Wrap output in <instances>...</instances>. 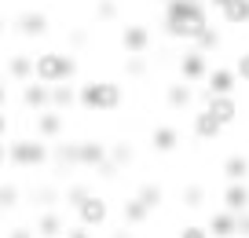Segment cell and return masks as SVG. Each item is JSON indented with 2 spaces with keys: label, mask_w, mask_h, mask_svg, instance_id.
<instances>
[{
  "label": "cell",
  "mask_w": 249,
  "mask_h": 238,
  "mask_svg": "<svg viewBox=\"0 0 249 238\" xmlns=\"http://www.w3.org/2000/svg\"><path fill=\"white\" fill-rule=\"evenodd\" d=\"M161 26L172 40H191L209 26V4L205 0H165Z\"/></svg>",
  "instance_id": "1"
},
{
  "label": "cell",
  "mask_w": 249,
  "mask_h": 238,
  "mask_svg": "<svg viewBox=\"0 0 249 238\" xmlns=\"http://www.w3.org/2000/svg\"><path fill=\"white\" fill-rule=\"evenodd\" d=\"M121 85L117 81H85L77 85V103L85 110H99V114H114L121 107Z\"/></svg>",
  "instance_id": "2"
},
{
  "label": "cell",
  "mask_w": 249,
  "mask_h": 238,
  "mask_svg": "<svg viewBox=\"0 0 249 238\" xmlns=\"http://www.w3.org/2000/svg\"><path fill=\"white\" fill-rule=\"evenodd\" d=\"M73 73H77V59L70 52H44L33 59V81H40V85L73 81Z\"/></svg>",
  "instance_id": "3"
},
{
  "label": "cell",
  "mask_w": 249,
  "mask_h": 238,
  "mask_svg": "<svg viewBox=\"0 0 249 238\" xmlns=\"http://www.w3.org/2000/svg\"><path fill=\"white\" fill-rule=\"evenodd\" d=\"M48 158H52V146L44 139H15L8 146V162L15 169H40L48 165Z\"/></svg>",
  "instance_id": "4"
},
{
  "label": "cell",
  "mask_w": 249,
  "mask_h": 238,
  "mask_svg": "<svg viewBox=\"0 0 249 238\" xmlns=\"http://www.w3.org/2000/svg\"><path fill=\"white\" fill-rule=\"evenodd\" d=\"M73 213H77V223H85V227L99 231V227H107V223H110V201L103 198V194L92 191L77 209H73Z\"/></svg>",
  "instance_id": "5"
},
{
  "label": "cell",
  "mask_w": 249,
  "mask_h": 238,
  "mask_svg": "<svg viewBox=\"0 0 249 238\" xmlns=\"http://www.w3.org/2000/svg\"><path fill=\"white\" fill-rule=\"evenodd\" d=\"M176 70H179V81H187V85H202L205 73H209V55H202L198 48H187V52L179 55Z\"/></svg>",
  "instance_id": "6"
},
{
  "label": "cell",
  "mask_w": 249,
  "mask_h": 238,
  "mask_svg": "<svg viewBox=\"0 0 249 238\" xmlns=\"http://www.w3.org/2000/svg\"><path fill=\"white\" fill-rule=\"evenodd\" d=\"M33 132H37V139H44V143L59 139L62 132H66V117H62V110H55V107L37 110V117H33Z\"/></svg>",
  "instance_id": "7"
},
{
  "label": "cell",
  "mask_w": 249,
  "mask_h": 238,
  "mask_svg": "<svg viewBox=\"0 0 249 238\" xmlns=\"http://www.w3.org/2000/svg\"><path fill=\"white\" fill-rule=\"evenodd\" d=\"M202 99H205V110H209L224 128H231V125L238 121L242 110H238V99H234V95H213V92H205Z\"/></svg>",
  "instance_id": "8"
},
{
  "label": "cell",
  "mask_w": 249,
  "mask_h": 238,
  "mask_svg": "<svg viewBox=\"0 0 249 238\" xmlns=\"http://www.w3.org/2000/svg\"><path fill=\"white\" fill-rule=\"evenodd\" d=\"M150 30L143 22H128L121 30V48H124V55H147L150 52Z\"/></svg>",
  "instance_id": "9"
},
{
  "label": "cell",
  "mask_w": 249,
  "mask_h": 238,
  "mask_svg": "<svg viewBox=\"0 0 249 238\" xmlns=\"http://www.w3.org/2000/svg\"><path fill=\"white\" fill-rule=\"evenodd\" d=\"M205 92L213 95H231L234 85H238V73H234V66H209V73H205Z\"/></svg>",
  "instance_id": "10"
},
{
  "label": "cell",
  "mask_w": 249,
  "mask_h": 238,
  "mask_svg": "<svg viewBox=\"0 0 249 238\" xmlns=\"http://www.w3.org/2000/svg\"><path fill=\"white\" fill-rule=\"evenodd\" d=\"M220 209H227V213H246L249 209V180H242V183H227L224 194H220Z\"/></svg>",
  "instance_id": "11"
},
{
  "label": "cell",
  "mask_w": 249,
  "mask_h": 238,
  "mask_svg": "<svg viewBox=\"0 0 249 238\" xmlns=\"http://www.w3.org/2000/svg\"><path fill=\"white\" fill-rule=\"evenodd\" d=\"M205 231H209L213 238H234L238 235V216L227 213V209H216V213L205 220Z\"/></svg>",
  "instance_id": "12"
},
{
  "label": "cell",
  "mask_w": 249,
  "mask_h": 238,
  "mask_svg": "<svg viewBox=\"0 0 249 238\" xmlns=\"http://www.w3.org/2000/svg\"><path fill=\"white\" fill-rule=\"evenodd\" d=\"M22 107L26 110H48V107H52V85L26 81V85H22Z\"/></svg>",
  "instance_id": "13"
},
{
  "label": "cell",
  "mask_w": 249,
  "mask_h": 238,
  "mask_svg": "<svg viewBox=\"0 0 249 238\" xmlns=\"http://www.w3.org/2000/svg\"><path fill=\"white\" fill-rule=\"evenodd\" d=\"M107 162V143L103 139H81L77 143V165L81 169H95Z\"/></svg>",
  "instance_id": "14"
},
{
  "label": "cell",
  "mask_w": 249,
  "mask_h": 238,
  "mask_svg": "<svg viewBox=\"0 0 249 238\" xmlns=\"http://www.w3.org/2000/svg\"><path fill=\"white\" fill-rule=\"evenodd\" d=\"M191 132H195L198 139H205V143H213V139H220V132H224V125L216 121V117L209 114V110H198L195 117H191Z\"/></svg>",
  "instance_id": "15"
},
{
  "label": "cell",
  "mask_w": 249,
  "mask_h": 238,
  "mask_svg": "<svg viewBox=\"0 0 249 238\" xmlns=\"http://www.w3.org/2000/svg\"><path fill=\"white\" fill-rule=\"evenodd\" d=\"M150 146H154L158 154H172L179 146V128L176 125H154V128H150Z\"/></svg>",
  "instance_id": "16"
},
{
  "label": "cell",
  "mask_w": 249,
  "mask_h": 238,
  "mask_svg": "<svg viewBox=\"0 0 249 238\" xmlns=\"http://www.w3.org/2000/svg\"><path fill=\"white\" fill-rule=\"evenodd\" d=\"M62 231H66V220H62L59 209H44V213L37 216V227H33V235L37 238H59Z\"/></svg>",
  "instance_id": "17"
},
{
  "label": "cell",
  "mask_w": 249,
  "mask_h": 238,
  "mask_svg": "<svg viewBox=\"0 0 249 238\" xmlns=\"http://www.w3.org/2000/svg\"><path fill=\"white\" fill-rule=\"evenodd\" d=\"M220 176H224V183H242V180H249V158L246 154H227L224 165H220Z\"/></svg>",
  "instance_id": "18"
},
{
  "label": "cell",
  "mask_w": 249,
  "mask_h": 238,
  "mask_svg": "<svg viewBox=\"0 0 249 238\" xmlns=\"http://www.w3.org/2000/svg\"><path fill=\"white\" fill-rule=\"evenodd\" d=\"M15 30L22 33V37H44L48 33V15L44 11H22V15L15 18Z\"/></svg>",
  "instance_id": "19"
},
{
  "label": "cell",
  "mask_w": 249,
  "mask_h": 238,
  "mask_svg": "<svg viewBox=\"0 0 249 238\" xmlns=\"http://www.w3.org/2000/svg\"><path fill=\"white\" fill-rule=\"evenodd\" d=\"M195 103V88L187 85V81H176V85L165 88V107L169 110H187Z\"/></svg>",
  "instance_id": "20"
},
{
  "label": "cell",
  "mask_w": 249,
  "mask_h": 238,
  "mask_svg": "<svg viewBox=\"0 0 249 238\" xmlns=\"http://www.w3.org/2000/svg\"><path fill=\"white\" fill-rule=\"evenodd\" d=\"M8 81H15V85L33 81V55H11L8 59Z\"/></svg>",
  "instance_id": "21"
},
{
  "label": "cell",
  "mask_w": 249,
  "mask_h": 238,
  "mask_svg": "<svg viewBox=\"0 0 249 238\" xmlns=\"http://www.w3.org/2000/svg\"><path fill=\"white\" fill-rule=\"evenodd\" d=\"M121 220H124V227H140V223H147V220H150V209L132 194V198L121 205Z\"/></svg>",
  "instance_id": "22"
},
{
  "label": "cell",
  "mask_w": 249,
  "mask_h": 238,
  "mask_svg": "<svg viewBox=\"0 0 249 238\" xmlns=\"http://www.w3.org/2000/svg\"><path fill=\"white\" fill-rule=\"evenodd\" d=\"M220 18L227 26H246L249 22V0H227L224 8H220Z\"/></svg>",
  "instance_id": "23"
},
{
  "label": "cell",
  "mask_w": 249,
  "mask_h": 238,
  "mask_svg": "<svg viewBox=\"0 0 249 238\" xmlns=\"http://www.w3.org/2000/svg\"><path fill=\"white\" fill-rule=\"evenodd\" d=\"M179 201H183V209L198 213V209H205V201H209V191H205V183H187L183 191H179Z\"/></svg>",
  "instance_id": "24"
},
{
  "label": "cell",
  "mask_w": 249,
  "mask_h": 238,
  "mask_svg": "<svg viewBox=\"0 0 249 238\" xmlns=\"http://www.w3.org/2000/svg\"><path fill=\"white\" fill-rule=\"evenodd\" d=\"M73 103H77V88H73L70 81L52 85V107H55V110H70Z\"/></svg>",
  "instance_id": "25"
},
{
  "label": "cell",
  "mask_w": 249,
  "mask_h": 238,
  "mask_svg": "<svg viewBox=\"0 0 249 238\" xmlns=\"http://www.w3.org/2000/svg\"><path fill=\"white\" fill-rule=\"evenodd\" d=\"M107 158L117 165V169H128V165L136 162V150H132V143H128V139H117L114 146H107Z\"/></svg>",
  "instance_id": "26"
},
{
  "label": "cell",
  "mask_w": 249,
  "mask_h": 238,
  "mask_svg": "<svg viewBox=\"0 0 249 238\" xmlns=\"http://www.w3.org/2000/svg\"><path fill=\"white\" fill-rule=\"evenodd\" d=\"M136 198L143 201V205L150 209V213H158V209L165 205V191L158 183H140V191H136Z\"/></svg>",
  "instance_id": "27"
},
{
  "label": "cell",
  "mask_w": 249,
  "mask_h": 238,
  "mask_svg": "<svg viewBox=\"0 0 249 238\" xmlns=\"http://www.w3.org/2000/svg\"><path fill=\"white\" fill-rule=\"evenodd\" d=\"M147 73H150L147 55H128V59H124V77H128V81H143Z\"/></svg>",
  "instance_id": "28"
},
{
  "label": "cell",
  "mask_w": 249,
  "mask_h": 238,
  "mask_svg": "<svg viewBox=\"0 0 249 238\" xmlns=\"http://www.w3.org/2000/svg\"><path fill=\"white\" fill-rule=\"evenodd\" d=\"M195 48H198L202 55L216 52V48H220V30H216V26H205V30H202V33L195 37Z\"/></svg>",
  "instance_id": "29"
},
{
  "label": "cell",
  "mask_w": 249,
  "mask_h": 238,
  "mask_svg": "<svg viewBox=\"0 0 249 238\" xmlns=\"http://www.w3.org/2000/svg\"><path fill=\"white\" fill-rule=\"evenodd\" d=\"M52 162L62 165V169H73V165H77V143H62V146H55V150H52Z\"/></svg>",
  "instance_id": "30"
},
{
  "label": "cell",
  "mask_w": 249,
  "mask_h": 238,
  "mask_svg": "<svg viewBox=\"0 0 249 238\" xmlns=\"http://www.w3.org/2000/svg\"><path fill=\"white\" fill-rule=\"evenodd\" d=\"M95 22H117V0H95Z\"/></svg>",
  "instance_id": "31"
},
{
  "label": "cell",
  "mask_w": 249,
  "mask_h": 238,
  "mask_svg": "<svg viewBox=\"0 0 249 238\" xmlns=\"http://www.w3.org/2000/svg\"><path fill=\"white\" fill-rule=\"evenodd\" d=\"M88 194H92V187H88V183H70V187H66V205L77 209L81 201L88 198Z\"/></svg>",
  "instance_id": "32"
},
{
  "label": "cell",
  "mask_w": 249,
  "mask_h": 238,
  "mask_svg": "<svg viewBox=\"0 0 249 238\" xmlns=\"http://www.w3.org/2000/svg\"><path fill=\"white\" fill-rule=\"evenodd\" d=\"M11 209H18V187H0V213H11Z\"/></svg>",
  "instance_id": "33"
},
{
  "label": "cell",
  "mask_w": 249,
  "mask_h": 238,
  "mask_svg": "<svg viewBox=\"0 0 249 238\" xmlns=\"http://www.w3.org/2000/svg\"><path fill=\"white\" fill-rule=\"evenodd\" d=\"M33 201H40L44 209H55L59 205V191L55 187H40V191H33Z\"/></svg>",
  "instance_id": "34"
},
{
  "label": "cell",
  "mask_w": 249,
  "mask_h": 238,
  "mask_svg": "<svg viewBox=\"0 0 249 238\" xmlns=\"http://www.w3.org/2000/svg\"><path fill=\"white\" fill-rule=\"evenodd\" d=\"M179 238H213V235L205 231V223H183V227H179Z\"/></svg>",
  "instance_id": "35"
},
{
  "label": "cell",
  "mask_w": 249,
  "mask_h": 238,
  "mask_svg": "<svg viewBox=\"0 0 249 238\" xmlns=\"http://www.w3.org/2000/svg\"><path fill=\"white\" fill-rule=\"evenodd\" d=\"M62 235H66V238H95L92 227H85V223H73V227H66Z\"/></svg>",
  "instance_id": "36"
},
{
  "label": "cell",
  "mask_w": 249,
  "mask_h": 238,
  "mask_svg": "<svg viewBox=\"0 0 249 238\" xmlns=\"http://www.w3.org/2000/svg\"><path fill=\"white\" fill-rule=\"evenodd\" d=\"M95 172H99V180H114V176H117V172H121V169H117V165H114V162H110V158H107V162H103V165H95Z\"/></svg>",
  "instance_id": "37"
},
{
  "label": "cell",
  "mask_w": 249,
  "mask_h": 238,
  "mask_svg": "<svg viewBox=\"0 0 249 238\" xmlns=\"http://www.w3.org/2000/svg\"><path fill=\"white\" fill-rule=\"evenodd\" d=\"M234 73H238L242 81H249V52H246V55H238V62H234Z\"/></svg>",
  "instance_id": "38"
},
{
  "label": "cell",
  "mask_w": 249,
  "mask_h": 238,
  "mask_svg": "<svg viewBox=\"0 0 249 238\" xmlns=\"http://www.w3.org/2000/svg\"><path fill=\"white\" fill-rule=\"evenodd\" d=\"M85 44H88V33L85 30H73L70 33V48H85Z\"/></svg>",
  "instance_id": "39"
},
{
  "label": "cell",
  "mask_w": 249,
  "mask_h": 238,
  "mask_svg": "<svg viewBox=\"0 0 249 238\" xmlns=\"http://www.w3.org/2000/svg\"><path fill=\"white\" fill-rule=\"evenodd\" d=\"M8 238H37V235H33V227H11Z\"/></svg>",
  "instance_id": "40"
},
{
  "label": "cell",
  "mask_w": 249,
  "mask_h": 238,
  "mask_svg": "<svg viewBox=\"0 0 249 238\" xmlns=\"http://www.w3.org/2000/svg\"><path fill=\"white\" fill-rule=\"evenodd\" d=\"M238 235L249 238V209H246V213H238Z\"/></svg>",
  "instance_id": "41"
},
{
  "label": "cell",
  "mask_w": 249,
  "mask_h": 238,
  "mask_svg": "<svg viewBox=\"0 0 249 238\" xmlns=\"http://www.w3.org/2000/svg\"><path fill=\"white\" fill-rule=\"evenodd\" d=\"M8 136V117H4V110H0V139Z\"/></svg>",
  "instance_id": "42"
},
{
  "label": "cell",
  "mask_w": 249,
  "mask_h": 238,
  "mask_svg": "<svg viewBox=\"0 0 249 238\" xmlns=\"http://www.w3.org/2000/svg\"><path fill=\"white\" fill-rule=\"evenodd\" d=\"M4 103H8V85L0 81V107H4Z\"/></svg>",
  "instance_id": "43"
},
{
  "label": "cell",
  "mask_w": 249,
  "mask_h": 238,
  "mask_svg": "<svg viewBox=\"0 0 249 238\" xmlns=\"http://www.w3.org/2000/svg\"><path fill=\"white\" fill-rule=\"evenodd\" d=\"M110 238H132V235H128V227H121V231H114Z\"/></svg>",
  "instance_id": "44"
},
{
  "label": "cell",
  "mask_w": 249,
  "mask_h": 238,
  "mask_svg": "<svg viewBox=\"0 0 249 238\" xmlns=\"http://www.w3.org/2000/svg\"><path fill=\"white\" fill-rule=\"evenodd\" d=\"M4 162H8V146L0 143V165H4Z\"/></svg>",
  "instance_id": "45"
},
{
  "label": "cell",
  "mask_w": 249,
  "mask_h": 238,
  "mask_svg": "<svg viewBox=\"0 0 249 238\" xmlns=\"http://www.w3.org/2000/svg\"><path fill=\"white\" fill-rule=\"evenodd\" d=\"M205 4H213V8L220 11V8H224V4H227V0H205Z\"/></svg>",
  "instance_id": "46"
},
{
  "label": "cell",
  "mask_w": 249,
  "mask_h": 238,
  "mask_svg": "<svg viewBox=\"0 0 249 238\" xmlns=\"http://www.w3.org/2000/svg\"><path fill=\"white\" fill-rule=\"evenodd\" d=\"M4 26H8V22H4V15H0V33H4Z\"/></svg>",
  "instance_id": "47"
},
{
  "label": "cell",
  "mask_w": 249,
  "mask_h": 238,
  "mask_svg": "<svg viewBox=\"0 0 249 238\" xmlns=\"http://www.w3.org/2000/svg\"><path fill=\"white\" fill-rule=\"evenodd\" d=\"M234 238H242V235H234Z\"/></svg>",
  "instance_id": "48"
},
{
  "label": "cell",
  "mask_w": 249,
  "mask_h": 238,
  "mask_svg": "<svg viewBox=\"0 0 249 238\" xmlns=\"http://www.w3.org/2000/svg\"><path fill=\"white\" fill-rule=\"evenodd\" d=\"M59 238H66V235H59Z\"/></svg>",
  "instance_id": "49"
}]
</instances>
